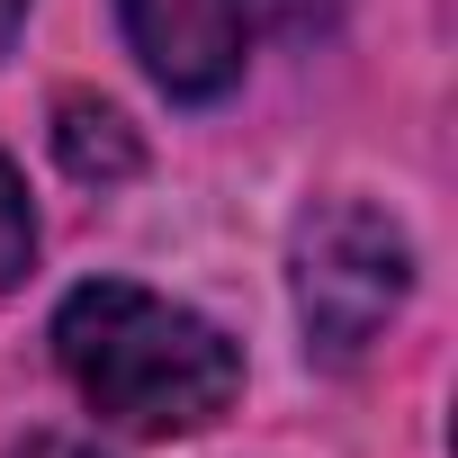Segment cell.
<instances>
[{
    "instance_id": "6da1fadb",
    "label": "cell",
    "mask_w": 458,
    "mask_h": 458,
    "mask_svg": "<svg viewBox=\"0 0 458 458\" xmlns=\"http://www.w3.org/2000/svg\"><path fill=\"white\" fill-rule=\"evenodd\" d=\"M55 360L81 386V404L117 431L180 440L207 431L243 395V360L207 315L135 288V279H90L55 306Z\"/></svg>"
},
{
    "instance_id": "7a4b0ae2",
    "label": "cell",
    "mask_w": 458,
    "mask_h": 458,
    "mask_svg": "<svg viewBox=\"0 0 458 458\" xmlns=\"http://www.w3.org/2000/svg\"><path fill=\"white\" fill-rule=\"evenodd\" d=\"M413 288V243L404 225L369 198H315L288 234V297H297V333L306 360L351 369L404 306Z\"/></svg>"
},
{
    "instance_id": "3957f363",
    "label": "cell",
    "mask_w": 458,
    "mask_h": 458,
    "mask_svg": "<svg viewBox=\"0 0 458 458\" xmlns=\"http://www.w3.org/2000/svg\"><path fill=\"white\" fill-rule=\"evenodd\" d=\"M135 64L171 99H225L243 81V55L270 19V0H117Z\"/></svg>"
},
{
    "instance_id": "277c9868",
    "label": "cell",
    "mask_w": 458,
    "mask_h": 458,
    "mask_svg": "<svg viewBox=\"0 0 458 458\" xmlns=\"http://www.w3.org/2000/svg\"><path fill=\"white\" fill-rule=\"evenodd\" d=\"M55 153H64L72 180H135V171H144L135 126H126L108 99H90V90H64V99H55Z\"/></svg>"
},
{
    "instance_id": "5b68a950",
    "label": "cell",
    "mask_w": 458,
    "mask_h": 458,
    "mask_svg": "<svg viewBox=\"0 0 458 458\" xmlns=\"http://www.w3.org/2000/svg\"><path fill=\"white\" fill-rule=\"evenodd\" d=\"M28 261H37V216H28V189H19L10 153H0V288L28 279Z\"/></svg>"
},
{
    "instance_id": "8992f818",
    "label": "cell",
    "mask_w": 458,
    "mask_h": 458,
    "mask_svg": "<svg viewBox=\"0 0 458 458\" xmlns=\"http://www.w3.org/2000/svg\"><path fill=\"white\" fill-rule=\"evenodd\" d=\"M19 458H99V449H90V440H72V431H37Z\"/></svg>"
},
{
    "instance_id": "52a82bcc",
    "label": "cell",
    "mask_w": 458,
    "mask_h": 458,
    "mask_svg": "<svg viewBox=\"0 0 458 458\" xmlns=\"http://www.w3.org/2000/svg\"><path fill=\"white\" fill-rule=\"evenodd\" d=\"M19 19H28V0H0V55H10V37H19Z\"/></svg>"
}]
</instances>
